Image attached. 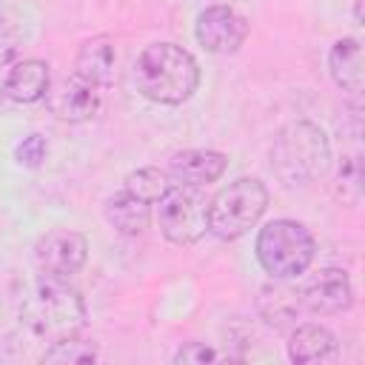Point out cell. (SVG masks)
Segmentation results:
<instances>
[{
	"mask_svg": "<svg viewBox=\"0 0 365 365\" xmlns=\"http://www.w3.org/2000/svg\"><path fill=\"white\" fill-rule=\"evenodd\" d=\"M336 356V336L319 325V322H305L294 325L291 339H288V359L297 365H314V362H328Z\"/></svg>",
	"mask_w": 365,
	"mask_h": 365,
	"instance_id": "cell-14",
	"label": "cell"
},
{
	"mask_svg": "<svg viewBox=\"0 0 365 365\" xmlns=\"http://www.w3.org/2000/svg\"><path fill=\"white\" fill-rule=\"evenodd\" d=\"M46 106L63 123H88L100 111V88L71 74L48 86Z\"/></svg>",
	"mask_w": 365,
	"mask_h": 365,
	"instance_id": "cell-9",
	"label": "cell"
},
{
	"mask_svg": "<svg viewBox=\"0 0 365 365\" xmlns=\"http://www.w3.org/2000/svg\"><path fill=\"white\" fill-rule=\"evenodd\" d=\"M80 80L97 86V88H108L114 83L117 74V48L114 40L108 34H97L91 40H86L77 54H74V71Z\"/></svg>",
	"mask_w": 365,
	"mask_h": 365,
	"instance_id": "cell-13",
	"label": "cell"
},
{
	"mask_svg": "<svg viewBox=\"0 0 365 365\" xmlns=\"http://www.w3.org/2000/svg\"><path fill=\"white\" fill-rule=\"evenodd\" d=\"M354 23L362 26V0H354Z\"/></svg>",
	"mask_w": 365,
	"mask_h": 365,
	"instance_id": "cell-24",
	"label": "cell"
},
{
	"mask_svg": "<svg viewBox=\"0 0 365 365\" xmlns=\"http://www.w3.org/2000/svg\"><path fill=\"white\" fill-rule=\"evenodd\" d=\"M168 185H171L168 171L154 168V165L137 168V171H131V174L123 180V191H128V194H134V197H140V200H145V202H151V205L168 191Z\"/></svg>",
	"mask_w": 365,
	"mask_h": 365,
	"instance_id": "cell-18",
	"label": "cell"
},
{
	"mask_svg": "<svg viewBox=\"0 0 365 365\" xmlns=\"http://www.w3.org/2000/svg\"><path fill=\"white\" fill-rule=\"evenodd\" d=\"M268 208V188L257 177H240L208 200V234L217 240H240Z\"/></svg>",
	"mask_w": 365,
	"mask_h": 365,
	"instance_id": "cell-5",
	"label": "cell"
},
{
	"mask_svg": "<svg viewBox=\"0 0 365 365\" xmlns=\"http://www.w3.org/2000/svg\"><path fill=\"white\" fill-rule=\"evenodd\" d=\"M103 214H106V220H108V225L114 231H120L123 237H137L151 222V202H145V200H140V197H134V194L120 188L117 194H111L106 200Z\"/></svg>",
	"mask_w": 365,
	"mask_h": 365,
	"instance_id": "cell-16",
	"label": "cell"
},
{
	"mask_svg": "<svg viewBox=\"0 0 365 365\" xmlns=\"http://www.w3.org/2000/svg\"><path fill=\"white\" fill-rule=\"evenodd\" d=\"M254 251L265 274H271L274 279H297L311 268L317 257V240L308 225L279 217L257 231Z\"/></svg>",
	"mask_w": 365,
	"mask_h": 365,
	"instance_id": "cell-4",
	"label": "cell"
},
{
	"mask_svg": "<svg viewBox=\"0 0 365 365\" xmlns=\"http://www.w3.org/2000/svg\"><path fill=\"white\" fill-rule=\"evenodd\" d=\"M194 37L208 54H237L248 40V20L228 3H211L197 14Z\"/></svg>",
	"mask_w": 365,
	"mask_h": 365,
	"instance_id": "cell-8",
	"label": "cell"
},
{
	"mask_svg": "<svg viewBox=\"0 0 365 365\" xmlns=\"http://www.w3.org/2000/svg\"><path fill=\"white\" fill-rule=\"evenodd\" d=\"M48 86H51L48 63L37 57H23L9 63L0 77V94L9 97L11 103H37L46 97Z\"/></svg>",
	"mask_w": 365,
	"mask_h": 365,
	"instance_id": "cell-11",
	"label": "cell"
},
{
	"mask_svg": "<svg viewBox=\"0 0 365 365\" xmlns=\"http://www.w3.org/2000/svg\"><path fill=\"white\" fill-rule=\"evenodd\" d=\"M228 168V157L222 151L214 148H185L177 151L168 163V177L174 182H185V185H208L217 182Z\"/></svg>",
	"mask_w": 365,
	"mask_h": 365,
	"instance_id": "cell-12",
	"label": "cell"
},
{
	"mask_svg": "<svg viewBox=\"0 0 365 365\" xmlns=\"http://www.w3.org/2000/svg\"><path fill=\"white\" fill-rule=\"evenodd\" d=\"M331 165L328 134L314 120L285 123L271 143V168L288 188L311 185Z\"/></svg>",
	"mask_w": 365,
	"mask_h": 365,
	"instance_id": "cell-3",
	"label": "cell"
},
{
	"mask_svg": "<svg viewBox=\"0 0 365 365\" xmlns=\"http://www.w3.org/2000/svg\"><path fill=\"white\" fill-rule=\"evenodd\" d=\"M285 279L279 282H271L259 291V299H257V311L259 317L271 325V328H288V325H297V317L302 311V299H299V291H294L291 285H282Z\"/></svg>",
	"mask_w": 365,
	"mask_h": 365,
	"instance_id": "cell-17",
	"label": "cell"
},
{
	"mask_svg": "<svg viewBox=\"0 0 365 365\" xmlns=\"http://www.w3.org/2000/svg\"><path fill=\"white\" fill-rule=\"evenodd\" d=\"M88 259V240L71 228L46 231L34 242V265L48 279H68L80 274Z\"/></svg>",
	"mask_w": 365,
	"mask_h": 365,
	"instance_id": "cell-7",
	"label": "cell"
},
{
	"mask_svg": "<svg viewBox=\"0 0 365 365\" xmlns=\"http://www.w3.org/2000/svg\"><path fill=\"white\" fill-rule=\"evenodd\" d=\"M97 348L80 336H66L51 342L43 351V362H68V365H86V362H97Z\"/></svg>",
	"mask_w": 365,
	"mask_h": 365,
	"instance_id": "cell-20",
	"label": "cell"
},
{
	"mask_svg": "<svg viewBox=\"0 0 365 365\" xmlns=\"http://www.w3.org/2000/svg\"><path fill=\"white\" fill-rule=\"evenodd\" d=\"M336 194L345 200V202H359V194H362V163H359V154H345L339 168H336Z\"/></svg>",
	"mask_w": 365,
	"mask_h": 365,
	"instance_id": "cell-21",
	"label": "cell"
},
{
	"mask_svg": "<svg viewBox=\"0 0 365 365\" xmlns=\"http://www.w3.org/2000/svg\"><path fill=\"white\" fill-rule=\"evenodd\" d=\"M328 71L334 83L351 97L362 94V43L356 37H342L328 51Z\"/></svg>",
	"mask_w": 365,
	"mask_h": 365,
	"instance_id": "cell-15",
	"label": "cell"
},
{
	"mask_svg": "<svg viewBox=\"0 0 365 365\" xmlns=\"http://www.w3.org/2000/svg\"><path fill=\"white\" fill-rule=\"evenodd\" d=\"M48 157V143L43 134H26L17 145H14V163L23 168H40Z\"/></svg>",
	"mask_w": 365,
	"mask_h": 365,
	"instance_id": "cell-22",
	"label": "cell"
},
{
	"mask_svg": "<svg viewBox=\"0 0 365 365\" xmlns=\"http://www.w3.org/2000/svg\"><path fill=\"white\" fill-rule=\"evenodd\" d=\"M26 40V23L9 3L0 0V68L14 63V54L20 51Z\"/></svg>",
	"mask_w": 365,
	"mask_h": 365,
	"instance_id": "cell-19",
	"label": "cell"
},
{
	"mask_svg": "<svg viewBox=\"0 0 365 365\" xmlns=\"http://www.w3.org/2000/svg\"><path fill=\"white\" fill-rule=\"evenodd\" d=\"M157 202V222L171 245L185 248L208 234V197L200 185L171 182Z\"/></svg>",
	"mask_w": 365,
	"mask_h": 365,
	"instance_id": "cell-6",
	"label": "cell"
},
{
	"mask_svg": "<svg viewBox=\"0 0 365 365\" xmlns=\"http://www.w3.org/2000/svg\"><path fill=\"white\" fill-rule=\"evenodd\" d=\"M302 308L311 314H342L354 305V285L348 271L342 268H322L317 271L305 288L299 291Z\"/></svg>",
	"mask_w": 365,
	"mask_h": 365,
	"instance_id": "cell-10",
	"label": "cell"
},
{
	"mask_svg": "<svg viewBox=\"0 0 365 365\" xmlns=\"http://www.w3.org/2000/svg\"><path fill=\"white\" fill-rule=\"evenodd\" d=\"M137 91L160 106L185 103L200 86V66L191 51L177 43H151L134 63Z\"/></svg>",
	"mask_w": 365,
	"mask_h": 365,
	"instance_id": "cell-1",
	"label": "cell"
},
{
	"mask_svg": "<svg viewBox=\"0 0 365 365\" xmlns=\"http://www.w3.org/2000/svg\"><path fill=\"white\" fill-rule=\"evenodd\" d=\"M86 299L68 285V279L43 277V282L29 288L20 302V325L43 342L77 336L86 325Z\"/></svg>",
	"mask_w": 365,
	"mask_h": 365,
	"instance_id": "cell-2",
	"label": "cell"
},
{
	"mask_svg": "<svg viewBox=\"0 0 365 365\" xmlns=\"http://www.w3.org/2000/svg\"><path fill=\"white\" fill-rule=\"evenodd\" d=\"M214 359H220V354L205 342H188L174 354L177 365H202V362H214Z\"/></svg>",
	"mask_w": 365,
	"mask_h": 365,
	"instance_id": "cell-23",
	"label": "cell"
}]
</instances>
